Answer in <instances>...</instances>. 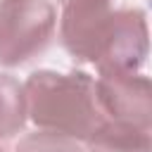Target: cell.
<instances>
[{"instance_id":"cell-1","label":"cell","mask_w":152,"mask_h":152,"mask_svg":"<svg viewBox=\"0 0 152 152\" xmlns=\"http://www.w3.org/2000/svg\"><path fill=\"white\" fill-rule=\"evenodd\" d=\"M24 90L28 116L43 131L88 140L107 119L97 100L95 81L88 74L36 71L28 76Z\"/></svg>"},{"instance_id":"cell-2","label":"cell","mask_w":152,"mask_h":152,"mask_svg":"<svg viewBox=\"0 0 152 152\" xmlns=\"http://www.w3.org/2000/svg\"><path fill=\"white\" fill-rule=\"evenodd\" d=\"M64 48L100 71H135L150 48L147 24L140 10H116L95 24L62 38Z\"/></svg>"},{"instance_id":"cell-3","label":"cell","mask_w":152,"mask_h":152,"mask_svg":"<svg viewBox=\"0 0 152 152\" xmlns=\"http://www.w3.org/2000/svg\"><path fill=\"white\" fill-rule=\"evenodd\" d=\"M55 31L48 0H0V64L17 66L40 55Z\"/></svg>"},{"instance_id":"cell-4","label":"cell","mask_w":152,"mask_h":152,"mask_svg":"<svg viewBox=\"0 0 152 152\" xmlns=\"http://www.w3.org/2000/svg\"><path fill=\"white\" fill-rule=\"evenodd\" d=\"M95 90L104 116L142 131L152 128V78L121 69L100 71Z\"/></svg>"},{"instance_id":"cell-5","label":"cell","mask_w":152,"mask_h":152,"mask_svg":"<svg viewBox=\"0 0 152 152\" xmlns=\"http://www.w3.org/2000/svg\"><path fill=\"white\" fill-rule=\"evenodd\" d=\"M88 152H152V135L150 131L104 119L88 138Z\"/></svg>"},{"instance_id":"cell-6","label":"cell","mask_w":152,"mask_h":152,"mask_svg":"<svg viewBox=\"0 0 152 152\" xmlns=\"http://www.w3.org/2000/svg\"><path fill=\"white\" fill-rule=\"evenodd\" d=\"M28 114L26 90L12 76H0V138H10L21 131Z\"/></svg>"},{"instance_id":"cell-7","label":"cell","mask_w":152,"mask_h":152,"mask_svg":"<svg viewBox=\"0 0 152 152\" xmlns=\"http://www.w3.org/2000/svg\"><path fill=\"white\" fill-rule=\"evenodd\" d=\"M59 2H62V24H59L62 36H71L112 12L109 0H59Z\"/></svg>"},{"instance_id":"cell-8","label":"cell","mask_w":152,"mask_h":152,"mask_svg":"<svg viewBox=\"0 0 152 152\" xmlns=\"http://www.w3.org/2000/svg\"><path fill=\"white\" fill-rule=\"evenodd\" d=\"M17 152H81L76 145V138L64 135V133H55V131H40V133H31L26 135Z\"/></svg>"},{"instance_id":"cell-9","label":"cell","mask_w":152,"mask_h":152,"mask_svg":"<svg viewBox=\"0 0 152 152\" xmlns=\"http://www.w3.org/2000/svg\"><path fill=\"white\" fill-rule=\"evenodd\" d=\"M0 152H5V150H0Z\"/></svg>"}]
</instances>
